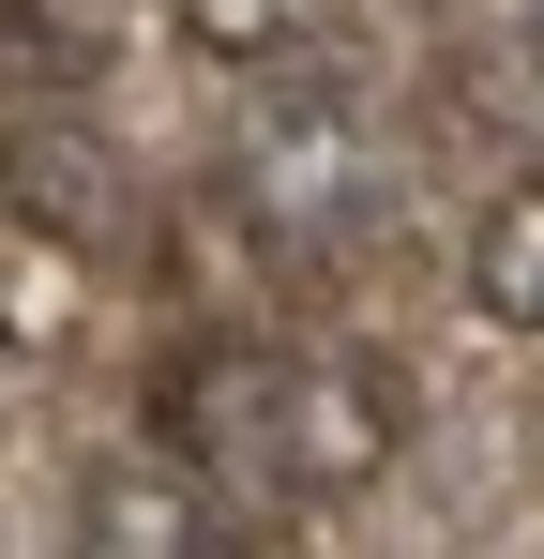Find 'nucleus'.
Segmentation results:
<instances>
[{"label":"nucleus","instance_id":"7","mask_svg":"<svg viewBox=\"0 0 544 559\" xmlns=\"http://www.w3.org/2000/svg\"><path fill=\"white\" fill-rule=\"evenodd\" d=\"M106 152H91V136H0V197H15V212H46V227H91V212H106Z\"/></svg>","mask_w":544,"mask_h":559},{"label":"nucleus","instance_id":"9","mask_svg":"<svg viewBox=\"0 0 544 559\" xmlns=\"http://www.w3.org/2000/svg\"><path fill=\"white\" fill-rule=\"evenodd\" d=\"M515 31H530V61H544V0H530V15H515Z\"/></svg>","mask_w":544,"mask_h":559},{"label":"nucleus","instance_id":"5","mask_svg":"<svg viewBox=\"0 0 544 559\" xmlns=\"http://www.w3.org/2000/svg\"><path fill=\"white\" fill-rule=\"evenodd\" d=\"M469 302H484L499 333H544V167L469 227Z\"/></svg>","mask_w":544,"mask_h":559},{"label":"nucleus","instance_id":"6","mask_svg":"<svg viewBox=\"0 0 544 559\" xmlns=\"http://www.w3.org/2000/svg\"><path fill=\"white\" fill-rule=\"evenodd\" d=\"M181 15V46H212V61H303L348 0H167Z\"/></svg>","mask_w":544,"mask_h":559},{"label":"nucleus","instance_id":"4","mask_svg":"<svg viewBox=\"0 0 544 559\" xmlns=\"http://www.w3.org/2000/svg\"><path fill=\"white\" fill-rule=\"evenodd\" d=\"M76 348V227L15 212L0 227V364H61Z\"/></svg>","mask_w":544,"mask_h":559},{"label":"nucleus","instance_id":"3","mask_svg":"<svg viewBox=\"0 0 544 559\" xmlns=\"http://www.w3.org/2000/svg\"><path fill=\"white\" fill-rule=\"evenodd\" d=\"M243 530V499H227V468L181 454V439H137V454H91L76 484V545H121V559H197Z\"/></svg>","mask_w":544,"mask_h":559},{"label":"nucleus","instance_id":"2","mask_svg":"<svg viewBox=\"0 0 544 559\" xmlns=\"http://www.w3.org/2000/svg\"><path fill=\"white\" fill-rule=\"evenodd\" d=\"M393 121L348 92V76H303V92L258 106V136L227 152V212L258 258H348L363 227H393Z\"/></svg>","mask_w":544,"mask_h":559},{"label":"nucleus","instance_id":"1","mask_svg":"<svg viewBox=\"0 0 544 559\" xmlns=\"http://www.w3.org/2000/svg\"><path fill=\"white\" fill-rule=\"evenodd\" d=\"M167 439L212 454L227 484H258L287 514H333L378 468L409 454V378L378 348H258V333H212L167 364Z\"/></svg>","mask_w":544,"mask_h":559},{"label":"nucleus","instance_id":"8","mask_svg":"<svg viewBox=\"0 0 544 559\" xmlns=\"http://www.w3.org/2000/svg\"><path fill=\"white\" fill-rule=\"evenodd\" d=\"M137 0H15V31H31V61H91L106 31H121Z\"/></svg>","mask_w":544,"mask_h":559}]
</instances>
